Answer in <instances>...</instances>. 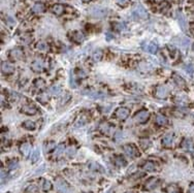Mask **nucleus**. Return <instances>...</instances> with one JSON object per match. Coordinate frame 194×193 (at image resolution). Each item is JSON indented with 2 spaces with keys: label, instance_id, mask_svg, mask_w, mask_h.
Segmentation results:
<instances>
[{
  "label": "nucleus",
  "instance_id": "1",
  "mask_svg": "<svg viewBox=\"0 0 194 193\" xmlns=\"http://www.w3.org/2000/svg\"><path fill=\"white\" fill-rule=\"evenodd\" d=\"M132 15H133V17H135L136 19H142V20H146V19H148L149 17L148 11H147L146 8H145L142 5H141V4L137 5L136 7L133 9Z\"/></svg>",
  "mask_w": 194,
  "mask_h": 193
},
{
  "label": "nucleus",
  "instance_id": "2",
  "mask_svg": "<svg viewBox=\"0 0 194 193\" xmlns=\"http://www.w3.org/2000/svg\"><path fill=\"white\" fill-rule=\"evenodd\" d=\"M56 188L60 193H72V190L69 187V185L62 179H58L56 181Z\"/></svg>",
  "mask_w": 194,
  "mask_h": 193
},
{
  "label": "nucleus",
  "instance_id": "3",
  "mask_svg": "<svg viewBox=\"0 0 194 193\" xmlns=\"http://www.w3.org/2000/svg\"><path fill=\"white\" fill-rule=\"evenodd\" d=\"M90 15L94 18H104L107 15V9L101 6H94L90 9Z\"/></svg>",
  "mask_w": 194,
  "mask_h": 193
},
{
  "label": "nucleus",
  "instance_id": "4",
  "mask_svg": "<svg viewBox=\"0 0 194 193\" xmlns=\"http://www.w3.org/2000/svg\"><path fill=\"white\" fill-rule=\"evenodd\" d=\"M130 114V110L128 108H125V106H120L116 110V118H118L119 120H126L128 118Z\"/></svg>",
  "mask_w": 194,
  "mask_h": 193
},
{
  "label": "nucleus",
  "instance_id": "5",
  "mask_svg": "<svg viewBox=\"0 0 194 193\" xmlns=\"http://www.w3.org/2000/svg\"><path fill=\"white\" fill-rule=\"evenodd\" d=\"M124 152L127 154V156H129L130 158H134L136 156H139V153H137L136 148L134 147V145H131V144H127L123 147Z\"/></svg>",
  "mask_w": 194,
  "mask_h": 193
},
{
  "label": "nucleus",
  "instance_id": "6",
  "mask_svg": "<svg viewBox=\"0 0 194 193\" xmlns=\"http://www.w3.org/2000/svg\"><path fill=\"white\" fill-rule=\"evenodd\" d=\"M149 118H150V113L148 111L142 110L134 116V121L137 123H145Z\"/></svg>",
  "mask_w": 194,
  "mask_h": 193
},
{
  "label": "nucleus",
  "instance_id": "7",
  "mask_svg": "<svg viewBox=\"0 0 194 193\" xmlns=\"http://www.w3.org/2000/svg\"><path fill=\"white\" fill-rule=\"evenodd\" d=\"M44 67V63L41 59H35L31 64V69L34 71V73H40V71L43 70Z\"/></svg>",
  "mask_w": 194,
  "mask_h": 193
},
{
  "label": "nucleus",
  "instance_id": "8",
  "mask_svg": "<svg viewBox=\"0 0 194 193\" xmlns=\"http://www.w3.org/2000/svg\"><path fill=\"white\" fill-rule=\"evenodd\" d=\"M23 56H24V52L20 48H15L9 52V57L13 60H20L23 58Z\"/></svg>",
  "mask_w": 194,
  "mask_h": 193
},
{
  "label": "nucleus",
  "instance_id": "9",
  "mask_svg": "<svg viewBox=\"0 0 194 193\" xmlns=\"http://www.w3.org/2000/svg\"><path fill=\"white\" fill-rule=\"evenodd\" d=\"M168 93H169V90H168L166 86H159L157 90H156V97L157 98H166Z\"/></svg>",
  "mask_w": 194,
  "mask_h": 193
},
{
  "label": "nucleus",
  "instance_id": "10",
  "mask_svg": "<svg viewBox=\"0 0 194 193\" xmlns=\"http://www.w3.org/2000/svg\"><path fill=\"white\" fill-rule=\"evenodd\" d=\"M142 49L148 53L156 54V52L158 51V46H157V43H147L142 46Z\"/></svg>",
  "mask_w": 194,
  "mask_h": 193
},
{
  "label": "nucleus",
  "instance_id": "11",
  "mask_svg": "<svg viewBox=\"0 0 194 193\" xmlns=\"http://www.w3.org/2000/svg\"><path fill=\"white\" fill-rule=\"evenodd\" d=\"M174 141H175L174 133H166L162 138V144H163V146H165V147H169V146L172 145Z\"/></svg>",
  "mask_w": 194,
  "mask_h": 193
},
{
  "label": "nucleus",
  "instance_id": "12",
  "mask_svg": "<svg viewBox=\"0 0 194 193\" xmlns=\"http://www.w3.org/2000/svg\"><path fill=\"white\" fill-rule=\"evenodd\" d=\"M1 70L4 74H10L15 71V67H13L10 63L3 62V63L1 64Z\"/></svg>",
  "mask_w": 194,
  "mask_h": 193
},
{
  "label": "nucleus",
  "instance_id": "13",
  "mask_svg": "<svg viewBox=\"0 0 194 193\" xmlns=\"http://www.w3.org/2000/svg\"><path fill=\"white\" fill-rule=\"evenodd\" d=\"M22 111L27 115H35L37 113V108L32 104H27V105H24L22 108Z\"/></svg>",
  "mask_w": 194,
  "mask_h": 193
},
{
  "label": "nucleus",
  "instance_id": "14",
  "mask_svg": "<svg viewBox=\"0 0 194 193\" xmlns=\"http://www.w3.org/2000/svg\"><path fill=\"white\" fill-rule=\"evenodd\" d=\"M30 150H31V146H30V144H28V143H23L22 145L20 146V152L23 156H28L30 153Z\"/></svg>",
  "mask_w": 194,
  "mask_h": 193
},
{
  "label": "nucleus",
  "instance_id": "15",
  "mask_svg": "<svg viewBox=\"0 0 194 193\" xmlns=\"http://www.w3.org/2000/svg\"><path fill=\"white\" fill-rule=\"evenodd\" d=\"M88 167L91 169V171H99V173H104V168L100 165V164H98L97 162H90V163L88 164Z\"/></svg>",
  "mask_w": 194,
  "mask_h": 193
},
{
  "label": "nucleus",
  "instance_id": "16",
  "mask_svg": "<svg viewBox=\"0 0 194 193\" xmlns=\"http://www.w3.org/2000/svg\"><path fill=\"white\" fill-rule=\"evenodd\" d=\"M52 11L54 15L60 16L64 13V6H63L62 4H55V5H53V7H52Z\"/></svg>",
  "mask_w": 194,
  "mask_h": 193
},
{
  "label": "nucleus",
  "instance_id": "17",
  "mask_svg": "<svg viewBox=\"0 0 194 193\" xmlns=\"http://www.w3.org/2000/svg\"><path fill=\"white\" fill-rule=\"evenodd\" d=\"M178 21H179V24H180V26H181V28L185 31L187 29V21H186L185 16H184L183 13H180L179 15H178Z\"/></svg>",
  "mask_w": 194,
  "mask_h": 193
},
{
  "label": "nucleus",
  "instance_id": "18",
  "mask_svg": "<svg viewBox=\"0 0 194 193\" xmlns=\"http://www.w3.org/2000/svg\"><path fill=\"white\" fill-rule=\"evenodd\" d=\"M72 39H73L76 43H83V41H84L85 36H84V34L82 33V32L76 31V32H73V34H72Z\"/></svg>",
  "mask_w": 194,
  "mask_h": 193
},
{
  "label": "nucleus",
  "instance_id": "19",
  "mask_svg": "<svg viewBox=\"0 0 194 193\" xmlns=\"http://www.w3.org/2000/svg\"><path fill=\"white\" fill-rule=\"evenodd\" d=\"M22 126L27 130H35V128H36L35 122H34V121H31V120L25 121V122L22 124Z\"/></svg>",
  "mask_w": 194,
  "mask_h": 193
},
{
  "label": "nucleus",
  "instance_id": "20",
  "mask_svg": "<svg viewBox=\"0 0 194 193\" xmlns=\"http://www.w3.org/2000/svg\"><path fill=\"white\" fill-rule=\"evenodd\" d=\"M155 122H156V124L159 125V126H165V125L168 123V121L164 116L158 115V116H156V118H155Z\"/></svg>",
  "mask_w": 194,
  "mask_h": 193
},
{
  "label": "nucleus",
  "instance_id": "21",
  "mask_svg": "<svg viewBox=\"0 0 194 193\" xmlns=\"http://www.w3.org/2000/svg\"><path fill=\"white\" fill-rule=\"evenodd\" d=\"M32 11H33L34 13H41L44 11V5L43 3H40V2H37L33 5V7H32Z\"/></svg>",
  "mask_w": 194,
  "mask_h": 193
},
{
  "label": "nucleus",
  "instance_id": "22",
  "mask_svg": "<svg viewBox=\"0 0 194 193\" xmlns=\"http://www.w3.org/2000/svg\"><path fill=\"white\" fill-rule=\"evenodd\" d=\"M65 151V145L64 144H59V145L56 147L55 151H54V156L55 157H59Z\"/></svg>",
  "mask_w": 194,
  "mask_h": 193
},
{
  "label": "nucleus",
  "instance_id": "23",
  "mask_svg": "<svg viewBox=\"0 0 194 193\" xmlns=\"http://www.w3.org/2000/svg\"><path fill=\"white\" fill-rule=\"evenodd\" d=\"M159 184V181L156 178H152L148 183H147V189H154V188L157 187V185Z\"/></svg>",
  "mask_w": 194,
  "mask_h": 193
},
{
  "label": "nucleus",
  "instance_id": "24",
  "mask_svg": "<svg viewBox=\"0 0 194 193\" xmlns=\"http://www.w3.org/2000/svg\"><path fill=\"white\" fill-rule=\"evenodd\" d=\"M182 146H183L184 149H186V150H188V151H192L193 150V143H192V141H191V139H189V138L184 139Z\"/></svg>",
  "mask_w": 194,
  "mask_h": 193
},
{
  "label": "nucleus",
  "instance_id": "25",
  "mask_svg": "<svg viewBox=\"0 0 194 193\" xmlns=\"http://www.w3.org/2000/svg\"><path fill=\"white\" fill-rule=\"evenodd\" d=\"M114 161H115V164L118 166H125L126 164V160L124 159L122 156H116L114 158Z\"/></svg>",
  "mask_w": 194,
  "mask_h": 193
},
{
  "label": "nucleus",
  "instance_id": "26",
  "mask_svg": "<svg viewBox=\"0 0 194 193\" xmlns=\"http://www.w3.org/2000/svg\"><path fill=\"white\" fill-rule=\"evenodd\" d=\"M142 168L147 171H155V164L151 161H147V162H145V164L142 165Z\"/></svg>",
  "mask_w": 194,
  "mask_h": 193
},
{
  "label": "nucleus",
  "instance_id": "27",
  "mask_svg": "<svg viewBox=\"0 0 194 193\" xmlns=\"http://www.w3.org/2000/svg\"><path fill=\"white\" fill-rule=\"evenodd\" d=\"M174 79H175V82L179 87H185V81L183 80V78H181L180 76H178V74H174Z\"/></svg>",
  "mask_w": 194,
  "mask_h": 193
},
{
  "label": "nucleus",
  "instance_id": "28",
  "mask_svg": "<svg viewBox=\"0 0 194 193\" xmlns=\"http://www.w3.org/2000/svg\"><path fill=\"white\" fill-rule=\"evenodd\" d=\"M36 49L38 51H40V52H44V51H48L49 46H48V43H44V41H39V43H37V45H36Z\"/></svg>",
  "mask_w": 194,
  "mask_h": 193
},
{
  "label": "nucleus",
  "instance_id": "29",
  "mask_svg": "<svg viewBox=\"0 0 194 193\" xmlns=\"http://www.w3.org/2000/svg\"><path fill=\"white\" fill-rule=\"evenodd\" d=\"M100 129H101V131L104 132V133L109 134V132H111V130L113 129V127H112L109 123H103V124L100 125Z\"/></svg>",
  "mask_w": 194,
  "mask_h": 193
},
{
  "label": "nucleus",
  "instance_id": "30",
  "mask_svg": "<svg viewBox=\"0 0 194 193\" xmlns=\"http://www.w3.org/2000/svg\"><path fill=\"white\" fill-rule=\"evenodd\" d=\"M61 92V87H60V85H54L52 87L50 88V93L52 95H58L59 93Z\"/></svg>",
  "mask_w": 194,
  "mask_h": 193
},
{
  "label": "nucleus",
  "instance_id": "31",
  "mask_svg": "<svg viewBox=\"0 0 194 193\" xmlns=\"http://www.w3.org/2000/svg\"><path fill=\"white\" fill-rule=\"evenodd\" d=\"M34 86L37 88V89H43L46 87V82L43 79H36L35 82H34Z\"/></svg>",
  "mask_w": 194,
  "mask_h": 193
},
{
  "label": "nucleus",
  "instance_id": "32",
  "mask_svg": "<svg viewBox=\"0 0 194 193\" xmlns=\"http://www.w3.org/2000/svg\"><path fill=\"white\" fill-rule=\"evenodd\" d=\"M37 100L40 102V103H43V104H46L49 102V100H50V97L43 93V94H40L38 97H37Z\"/></svg>",
  "mask_w": 194,
  "mask_h": 193
},
{
  "label": "nucleus",
  "instance_id": "33",
  "mask_svg": "<svg viewBox=\"0 0 194 193\" xmlns=\"http://www.w3.org/2000/svg\"><path fill=\"white\" fill-rule=\"evenodd\" d=\"M41 187H43V191H50V190L52 189V183H51L49 180H43V183Z\"/></svg>",
  "mask_w": 194,
  "mask_h": 193
},
{
  "label": "nucleus",
  "instance_id": "34",
  "mask_svg": "<svg viewBox=\"0 0 194 193\" xmlns=\"http://www.w3.org/2000/svg\"><path fill=\"white\" fill-rule=\"evenodd\" d=\"M139 145H141V147L142 149H148L151 147V141H149V139H141L139 141Z\"/></svg>",
  "mask_w": 194,
  "mask_h": 193
},
{
  "label": "nucleus",
  "instance_id": "35",
  "mask_svg": "<svg viewBox=\"0 0 194 193\" xmlns=\"http://www.w3.org/2000/svg\"><path fill=\"white\" fill-rule=\"evenodd\" d=\"M189 43H190V41H189V39L185 38V37H183V38L179 39V41H178V45L181 46L182 48H187V46H189Z\"/></svg>",
  "mask_w": 194,
  "mask_h": 193
},
{
  "label": "nucleus",
  "instance_id": "36",
  "mask_svg": "<svg viewBox=\"0 0 194 193\" xmlns=\"http://www.w3.org/2000/svg\"><path fill=\"white\" fill-rule=\"evenodd\" d=\"M39 156H40V154H39V151L37 150H34L33 151V153H32V155H31V158H30V159H31V162H36L37 160L39 159Z\"/></svg>",
  "mask_w": 194,
  "mask_h": 193
},
{
  "label": "nucleus",
  "instance_id": "37",
  "mask_svg": "<svg viewBox=\"0 0 194 193\" xmlns=\"http://www.w3.org/2000/svg\"><path fill=\"white\" fill-rule=\"evenodd\" d=\"M101 58H102V52L100 50H97L93 53V59H94V61H100Z\"/></svg>",
  "mask_w": 194,
  "mask_h": 193
},
{
  "label": "nucleus",
  "instance_id": "38",
  "mask_svg": "<svg viewBox=\"0 0 194 193\" xmlns=\"http://www.w3.org/2000/svg\"><path fill=\"white\" fill-rule=\"evenodd\" d=\"M55 145L56 144L54 143V141H49V143H46V145H44V152H50L52 149L55 148Z\"/></svg>",
  "mask_w": 194,
  "mask_h": 193
},
{
  "label": "nucleus",
  "instance_id": "39",
  "mask_svg": "<svg viewBox=\"0 0 194 193\" xmlns=\"http://www.w3.org/2000/svg\"><path fill=\"white\" fill-rule=\"evenodd\" d=\"M166 191H167L168 193H180L179 188H178L176 185H169V186L167 187Z\"/></svg>",
  "mask_w": 194,
  "mask_h": 193
},
{
  "label": "nucleus",
  "instance_id": "40",
  "mask_svg": "<svg viewBox=\"0 0 194 193\" xmlns=\"http://www.w3.org/2000/svg\"><path fill=\"white\" fill-rule=\"evenodd\" d=\"M89 96L92 97V98H102L104 94L101 92H89Z\"/></svg>",
  "mask_w": 194,
  "mask_h": 193
},
{
  "label": "nucleus",
  "instance_id": "41",
  "mask_svg": "<svg viewBox=\"0 0 194 193\" xmlns=\"http://www.w3.org/2000/svg\"><path fill=\"white\" fill-rule=\"evenodd\" d=\"M76 148H73V147H70V148H68L66 150V154H67V156L68 157H73L74 155H76Z\"/></svg>",
  "mask_w": 194,
  "mask_h": 193
},
{
  "label": "nucleus",
  "instance_id": "42",
  "mask_svg": "<svg viewBox=\"0 0 194 193\" xmlns=\"http://www.w3.org/2000/svg\"><path fill=\"white\" fill-rule=\"evenodd\" d=\"M18 165H19L18 160H11V161L8 163V168L9 169H16L18 167Z\"/></svg>",
  "mask_w": 194,
  "mask_h": 193
},
{
  "label": "nucleus",
  "instance_id": "43",
  "mask_svg": "<svg viewBox=\"0 0 194 193\" xmlns=\"http://www.w3.org/2000/svg\"><path fill=\"white\" fill-rule=\"evenodd\" d=\"M26 193H37V187L35 185L29 186L26 189Z\"/></svg>",
  "mask_w": 194,
  "mask_h": 193
},
{
  "label": "nucleus",
  "instance_id": "44",
  "mask_svg": "<svg viewBox=\"0 0 194 193\" xmlns=\"http://www.w3.org/2000/svg\"><path fill=\"white\" fill-rule=\"evenodd\" d=\"M69 99H70V94H66V95H64V96L62 97L61 101H60V104H61V105H63V104L67 103V101H68Z\"/></svg>",
  "mask_w": 194,
  "mask_h": 193
},
{
  "label": "nucleus",
  "instance_id": "45",
  "mask_svg": "<svg viewBox=\"0 0 194 193\" xmlns=\"http://www.w3.org/2000/svg\"><path fill=\"white\" fill-rule=\"evenodd\" d=\"M185 70H186L187 73L192 74L193 71H194V66H193L192 64H188V65H187V66L185 67Z\"/></svg>",
  "mask_w": 194,
  "mask_h": 193
},
{
  "label": "nucleus",
  "instance_id": "46",
  "mask_svg": "<svg viewBox=\"0 0 194 193\" xmlns=\"http://www.w3.org/2000/svg\"><path fill=\"white\" fill-rule=\"evenodd\" d=\"M10 97H11V99H13V101H15V100L17 101L18 99L20 98V96H19V94H18V93H16V92H11V96H10Z\"/></svg>",
  "mask_w": 194,
  "mask_h": 193
},
{
  "label": "nucleus",
  "instance_id": "47",
  "mask_svg": "<svg viewBox=\"0 0 194 193\" xmlns=\"http://www.w3.org/2000/svg\"><path fill=\"white\" fill-rule=\"evenodd\" d=\"M116 2L119 4V5H125L126 3L128 2V0H116Z\"/></svg>",
  "mask_w": 194,
  "mask_h": 193
},
{
  "label": "nucleus",
  "instance_id": "48",
  "mask_svg": "<svg viewBox=\"0 0 194 193\" xmlns=\"http://www.w3.org/2000/svg\"><path fill=\"white\" fill-rule=\"evenodd\" d=\"M44 168H46V165H44V164H43V165H41L40 167H38V168H37V171H35V174H39V173H43Z\"/></svg>",
  "mask_w": 194,
  "mask_h": 193
},
{
  "label": "nucleus",
  "instance_id": "49",
  "mask_svg": "<svg viewBox=\"0 0 194 193\" xmlns=\"http://www.w3.org/2000/svg\"><path fill=\"white\" fill-rule=\"evenodd\" d=\"M81 1H83V2H90L91 0H81Z\"/></svg>",
  "mask_w": 194,
  "mask_h": 193
},
{
  "label": "nucleus",
  "instance_id": "50",
  "mask_svg": "<svg viewBox=\"0 0 194 193\" xmlns=\"http://www.w3.org/2000/svg\"><path fill=\"white\" fill-rule=\"evenodd\" d=\"M106 193H112V190H109V191H107Z\"/></svg>",
  "mask_w": 194,
  "mask_h": 193
},
{
  "label": "nucleus",
  "instance_id": "51",
  "mask_svg": "<svg viewBox=\"0 0 194 193\" xmlns=\"http://www.w3.org/2000/svg\"><path fill=\"white\" fill-rule=\"evenodd\" d=\"M193 51H194V45H193Z\"/></svg>",
  "mask_w": 194,
  "mask_h": 193
}]
</instances>
